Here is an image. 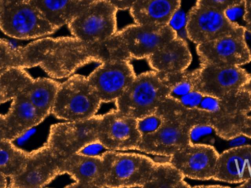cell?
Wrapping results in <instances>:
<instances>
[{
	"label": "cell",
	"mask_w": 251,
	"mask_h": 188,
	"mask_svg": "<svg viewBox=\"0 0 251 188\" xmlns=\"http://www.w3.org/2000/svg\"><path fill=\"white\" fill-rule=\"evenodd\" d=\"M245 27H246V31L251 34V25H246Z\"/></svg>",
	"instance_id": "b9f144b4"
},
{
	"label": "cell",
	"mask_w": 251,
	"mask_h": 188,
	"mask_svg": "<svg viewBox=\"0 0 251 188\" xmlns=\"http://www.w3.org/2000/svg\"><path fill=\"white\" fill-rule=\"evenodd\" d=\"M94 0H32L57 29L68 25Z\"/></svg>",
	"instance_id": "603a6c76"
},
{
	"label": "cell",
	"mask_w": 251,
	"mask_h": 188,
	"mask_svg": "<svg viewBox=\"0 0 251 188\" xmlns=\"http://www.w3.org/2000/svg\"><path fill=\"white\" fill-rule=\"evenodd\" d=\"M226 16L228 20L231 21L232 22H236L239 18L241 16H244L245 9L244 4H238V5L232 6V7H228V8L224 10Z\"/></svg>",
	"instance_id": "836d02e7"
},
{
	"label": "cell",
	"mask_w": 251,
	"mask_h": 188,
	"mask_svg": "<svg viewBox=\"0 0 251 188\" xmlns=\"http://www.w3.org/2000/svg\"><path fill=\"white\" fill-rule=\"evenodd\" d=\"M32 79L25 69L19 68L0 72V105L21 94Z\"/></svg>",
	"instance_id": "4316f807"
},
{
	"label": "cell",
	"mask_w": 251,
	"mask_h": 188,
	"mask_svg": "<svg viewBox=\"0 0 251 188\" xmlns=\"http://www.w3.org/2000/svg\"><path fill=\"white\" fill-rule=\"evenodd\" d=\"M60 83L49 78H32L22 91V94L47 118L51 114Z\"/></svg>",
	"instance_id": "cb8c5ba5"
},
{
	"label": "cell",
	"mask_w": 251,
	"mask_h": 188,
	"mask_svg": "<svg viewBox=\"0 0 251 188\" xmlns=\"http://www.w3.org/2000/svg\"><path fill=\"white\" fill-rule=\"evenodd\" d=\"M186 22H187V16L184 14V12L179 10L176 12L173 16L172 19L170 21L168 25L176 31L181 30L182 28H185Z\"/></svg>",
	"instance_id": "d6a6232c"
},
{
	"label": "cell",
	"mask_w": 251,
	"mask_h": 188,
	"mask_svg": "<svg viewBox=\"0 0 251 188\" xmlns=\"http://www.w3.org/2000/svg\"><path fill=\"white\" fill-rule=\"evenodd\" d=\"M240 136L251 139V115H248L240 129Z\"/></svg>",
	"instance_id": "d590c367"
},
{
	"label": "cell",
	"mask_w": 251,
	"mask_h": 188,
	"mask_svg": "<svg viewBox=\"0 0 251 188\" xmlns=\"http://www.w3.org/2000/svg\"><path fill=\"white\" fill-rule=\"evenodd\" d=\"M137 127L142 136L153 133L159 128L162 122V117L157 111L137 119Z\"/></svg>",
	"instance_id": "f1b7e54d"
},
{
	"label": "cell",
	"mask_w": 251,
	"mask_h": 188,
	"mask_svg": "<svg viewBox=\"0 0 251 188\" xmlns=\"http://www.w3.org/2000/svg\"><path fill=\"white\" fill-rule=\"evenodd\" d=\"M62 174H68L75 181L67 188H105L101 155H72L62 161Z\"/></svg>",
	"instance_id": "ac0fdd59"
},
{
	"label": "cell",
	"mask_w": 251,
	"mask_h": 188,
	"mask_svg": "<svg viewBox=\"0 0 251 188\" xmlns=\"http://www.w3.org/2000/svg\"><path fill=\"white\" fill-rule=\"evenodd\" d=\"M0 30L15 39L29 40L51 35L57 29L32 0H1Z\"/></svg>",
	"instance_id": "277c9868"
},
{
	"label": "cell",
	"mask_w": 251,
	"mask_h": 188,
	"mask_svg": "<svg viewBox=\"0 0 251 188\" xmlns=\"http://www.w3.org/2000/svg\"><path fill=\"white\" fill-rule=\"evenodd\" d=\"M251 83V74L240 66L201 65L199 68L197 91L205 96L219 99Z\"/></svg>",
	"instance_id": "2e32d148"
},
{
	"label": "cell",
	"mask_w": 251,
	"mask_h": 188,
	"mask_svg": "<svg viewBox=\"0 0 251 188\" xmlns=\"http://www.w3.org/2000/svg\"><path fill=\"white\" fill-rule=\"evenodd\" d=\"M199 69L192 72H181L178 74L176 81L171 88L170 96L178 99L181 96L197 91Z\"/></svg>",
	"instance_id": "83f0119b"
},
{
	"label": "cell",
	"mask_w": 251,
	"mask_h": 188,
	"mask_svg": "<svg viewBox=\"0 0 251 188\" xmlns=\"http://www.w3.org/2000/svg\"><path fill=\"white\" fill-rule=\"evenodd\" d=\"M105 188H145L155 161L135 153L106 151L101 155Z\"/></svg>",
	"instance_id": "8992f818"
},
{
	"label": "cell",
	"mask_w": 251,
	"mask_h": 188,
	"mask_svg": "<svg viewBox=\"0 0 251 188\" xmlns=\"http://www.w3.org/2000/svg\"><path fill=\"white\" fill-rule=\"evenodd\" d=\"M246 41V27L240 25L229 33L198 44L201 65L242 66L250 63L251 50Z\"/></svg>",
	"instance_id": "ba28073f"
},
{
	"label": "cell",
	"mask_w": 251,
	"mask_h": 188,
	"mask_svg": "<svg viewBox=\"0 0 251 188\" xmlns=\"http://www.w3.org/2000/svg\"><path fill=\"white\" fill-rule=\"evenodd\" d=\"M141 139L136 118L122 113L116 108L101 115L98 140L107 150H137Z\"/></svg>",
	"instance_id": "4fadbf2b"
},
{
	"label": "cell",
	"mask_w": 251,
	"mask_h": 188,
	"mask_svg": "<svg viewBox=\"0 0 251 188\" xmlns=\"http://www.w3.org/2000/svg\"><path fill=\"white\" fill-rule=\"evenodd\" d=\"M101 103L88 78L74 74L60 83L51 114L65 121H83L97 115Z\"/></svg>",
	"instance_id": "5b68a950"
},
{
	"label": "cell",
	"mask_w": 251,
	"mask_h": 188,
	"mask_svg": "<svg viewBox=\"0 0 251 188\" xmlns=\"http://www.w3.org/2000/svg\"><path fill=\"white\" fill-rule=\"evenodd\" d=\"M118 10H129L137 0H107Z\"/></svg>",
	"instance_id": "e575fe53"
},
{
	"label": "cell",
	"mask_w": 251,
	"mask_h": 188,
	"mask_svg": "<svg viewBox=\"0 0 251 188\" xmlns=\"http://www.w3.org/2000/svg\"><path fill=\"white\" fill-rule=\"evenodd\" d=\"M156 111L162 115V124L156 131L142 136L137 149L139 152L170 158L192 143L193 127H210L209 111L200 107H186L171 96L162 102Z\"/></svg>",
	"instance_id": "7a4b0ae2"
},
{
	"label": "cell",
	"mask_w": 251,
	"mask_h": 188,
	"mask_svg": "<svg viewBox=\"0 0 251 188\" xmlns=\"http://www.w3.org/2000/svg\"><path fill=\"white\" fill-rule=\"evenodd\" d=\"M6 140L5 120L4 115L0 114V141Z\"/></svg>",
	"instance_id": "74e56055"
},
{
	"label": "cell",
	"mask_w": 251,
	"mask_h": 188,
	"mask_svg": "<svg viewBox=\"0 0 251 188\" xmlns=\"http://www.w3.org/2000/svg\"><path fill=\"white\" fill-rule=\"evenodd\" d=\"M45 119L38 109L21 93L11 100L4 114L6 140L13 141Z\"/></svg>",
	"instance_id": "44dd1931"
},
{
	"label": "cell",
	"mask_w": 251,
	"mask_h": 188,
	"mask_svg": "<svg viewBox=\"0 0 251 188\" xmlns=\"http://www.w3.org/2000/svg\"><path fill=\"white\" fill-rule=\"evenodd\" d=\"M0 4H1V0H0Z\"/></svg>",
	"instance_id": "7bdbcfd3"
},
{
	"label": "cell",
	"mask_w": 251,
	"mask_h": 188,
	"mask_svg": "<svg viewBox=\"0 0 251 188\" xmlns=\"http://www.w3.org/2000/svg\"><path fill=\"white\" fill-rule=\"evenodd\" d=\"M245 0H197L196 4L209 6L221 10L238 4H244Z\"/></svg>",
	"instance_id": "f546056e"
},
{
	"label": "cell",
	"mask_w": 251,
	"mask_h": 188,
	"mask_svg": "<svg viewBox=\"0 0 251 188\" xmlns=\"http://www.w3.org/2000/svg\"><path fill=\"white\" fill-rule=\"evenodd\" d=\"M251 178V145L234 146L220 154L213 180L242 184Z\"/></svg>",
	"instance_id": "ffe728a7"
},
{
	"label": "cell",
	"mask_w": 251,
	"mask_h": 188,
	"mask_svg": "<svg viewBox=\"0 0 251 188\" xmlns=\"http://www.w3.org/2000/svg\"><path fill=\"white\" fill-rule=\"evenodd\" d=\"M240 188H251V178L249 179L247 181L245 182V183H242V184L240 185L239 186Z\"/></svg>",
	"instance_id": "ab89813d"
},
{
	"label": "cell",
	"mask_w": 251,
	"mask_h": 188,
	"mask_svg": "<svg viewBox=\"0 0 251 188\" xmlns=\"http://www.w3.org/2000/svg\"><path fill=\"white\" fill-rule=\"evenodd\" d=\"M178 75L152 70L136 75L126 91L115 102L116 109L136 119L153 113L169 97Z\"/></svg>",
	"instance_id": "3957f363"
},
{
	"label": "cell",
	"mask_w": 251,
	"mask_h": 188,
	"mask_svg": "<svg viewBox=\"0 0 251 188\" xmlns=\"http://www.w3.org/2000/svg\"><path fill=\"white\" fill-rule=\"evenodd\" d=\"M22 69L40 67L53 79H64L91 63L112 60L108 39L88 43L75 37L44 38L21 47Z\"/></svg>",
	"instance_id": "6da1fadb"
},
{
	"label": "cell",
	"mask_w": 251,
	"mask_h": 188,
	"mask_svg": "<svg viewBox=\"0 0 251 188\" xmlns=\"http://www.w3.org/2000/svg\"><path fill=\"white\" fill-rule=\"evenodd\" d=\"M203 96L204 95L202 94V93L199 92L198 91H195L184 95V96H181V97L177 99L176 100L180 102L183 106L186 107H199Z\"/></svg>",
	"instance_id": "4dcf8cb0"
},
{
	"label": "cell",
	"mask_w": 251,
	"mask_h": 188,
	"mask_svg": "<svg viewBox=\"0 0 251 188\" xmlns=\"http://www.w3.org/2000/svg\"><path fill=\"white\" fill-rule=\"evenodd\" d=\"M220 154L214 146L190 143L169 158V162L184 178L200 181L213 180Z\"/></svg>",
	"instance_id": "e0dca14e"
},
{
	"label": "cell",
	"mask_w": 251,
	"mask_h": 188,
	"mask_svg": "<svg viewBox=\"0 0 251 188\" xmlns=\"http://www.w3.org/2000/svg\"><path fill=\"white\" fill-rule=\"evenodd\" d=\"M115 35L130 60L147 59L165 43L178 36L169 25L156 26L136 23L118 31Z\"/></svg>",
	"instance_id": "30bf717a"
},
{
	"label": "cell",
	"mask_w": 251,
	"mask_h": 188,
	"mask_svg": "<svg viewBox=\"0 0 251 188\" xmlns=\"http://www.w3.org/2000/svg\"><path fill=\"white\" fill-rule=\"evenodd\" d=\"M28 152L15 146L13 141H0V174L11 179L17 176L25 167Z\"/></svg>",
	"instance_id": "484cf974"
},
{
	"label": "cell",
	"mask_w": 251,
	"mask_h": 188,
	"mask_svg": "<svg viewBox=\"0 0 251 188\" xmlns=\"http://www.w3.org/2000/svg\"><path fill=\"white\" fill-rule=\"evenodd\" d=\"M251 112V89L249 86L218 98L216 110L210 113V127L217 135L225 140H235Z\"/></svg>",
	"instance_id": "8fae6325"
},
{
	"label": "cell",
	"mask_w": 251,
	"mask_h": 188,
	"mask_svg": "<svg viewBox=\"0 0 251 188\" xmlns=\"http://www.w3.org/2000/svg\"><path fill=\"white\" fill-rule=\"evenodd\" d=\"M191 186L169 161H155L154 167L145 188H187Z\"/></svg>",
	"instance_id": "d4e9b609"
},
{
	"label": "cell",
	"mask_w": 251,
	"mask_h": 188,
	"mask_svg": "<svg viewBox=\"0 0 251 188\" xmlns=\"http://www.w3.org/2000/svg\"><path fill=\"white\" fill-rule=\"evenodd\" d=\"M119 10L107 0H94L68 25L72 36L88 43H101L118 32Z\"/></svg>",
	"instance_id": "52a82bcc"
},
{
	"label": "cell",
	"mask_w": 251,
	"mask_h": 188,
	"mask_svg": "<svg viewBox=\"0 0 251 188\" xmlns=\"http://www.w3.org/2000/svg\"><path fill=\"white\" fill-rule=\"evenodd\" d=\"M62 174V161L47 146L28 152L22 171L10 179V188H43Z\"/></svg>",
	"instance_id": "5bb4252c"
},
{
	"label": "cell",
	"mask_w": 251,
	"mask_h": 188,
	"mask_svg": "<svg viewBox=\"0 0 251 188\" xmlns=\"http://www.w3.org/2000/svg\"><path fill=\"white\" fill-rule=\"evenodd\" d=\"M181 0H137L129 9L134 23L166 25L180 9Z\"/></svg>",
	"instance_id": "7402d4cb"
},
{
	"label": "cell",
	"mask_w": 251,
	"mask_h": 188,
	"mask_svg": "<svg viewBox=\"0 0 251 188\" xmlns=\"http://www.w3.org/2000/svg\"><path fill=\"white\" fill-rule=\"evenodd\" d=\"M7 178L4 176L0 174V188H4L7 187Z\"/></svg>",
	"instance_id": "f35d334b"
},
{
	"label": "cell",
	"mask_w": 251,
	"mask_h": 188,
	"mask_svg": "<svg viewBox=\"0 0 251 188\" xmlns=\"http://www.w3.org/2000/svg\"><path fill=\"white\" fill-rule=\"evenodd\" d=\"M101 115L83 121H65L50 127L47 144L61 161L79 153L84 147L98 140Z\"/></svg>",
	"instance_id": "9c48e42d"
},
{
	"label": "cell",
	"mask_w": 251,
	"mask_h": 188,
	"mask_svg": "<svg viewBox=\"0 0 251 188\" xmlns=\"http://www.w3.org/2000/svg\"><path fill=\"white\" fill-rule=\"evenodd\" d=\"M196 187L199 188H225L226 186H220V185H215V186H198Z\"/></svg>",
	"instance_id": "60d3db41"
},
{
	"label": "cell",
	"mask_w": 251,
	"mask_h": 188,
	"mask_svg": "<svg viewBox=\"0 0 251 188\" xmlns=\"http://www.w3.org/2000/svg\"><path fill=\"white\" fill-rule=\"evenodd\" d=\"M244 9L243 19L246 22V25H251V0H245Z\"/></svg>",
	"instance_id": "8d00e7d4"
},
{
	"label": "cell",
	"mask_w": 251,
	"mask_h": 188,
	"mask_svg": "<svg viewBox=\"0 0 251 188\" xmlns=\"http://www.w3.org/2000/svg\"><path fill=\"white\" fill-rule=\"evenodd\" d=\"M107 149L99 140L87 145L79 153L89 156H101Z\"/></svg>",
	"instance_id": "1f68e13d"
},
{
	"label": "cell",
	"mask_w": 251,
	"mask_h": 188,
	"mask_svg": "<svg viewBox=\"0 0 251 188\" xmlns=\"http://www.w3.org/2000/svg\"><path fill=\"white\" fill-rule=\"evenodd\" d=\"M240 26L228 20L224 10L196 4L187 15V38L198 44L212 41L232 32Z\"/></svg>",
	"instance_id": "9a60e30c"
},
{
	"label": "cell",
	"mask_w": 251,
	"mask_h": 188,
	"mask_svg": "<svg viewBox=\"0 0 251 188\" xmlns=\"http://www.w3.org/2000/svg\"><path fill=\"white\" fill-rule=\"evenodd\" d=\"M146 60L152 70L176 75L187 71L193 57L187 41L177 36L159 47Z\"/></svg>",
	"instance_id": "d6986e66"
},
{
	"label": "cell",
	"mask_w": 251,
	"mask_h": 188,
	"mask_svg": "<svg viewBox=\"0 0 251 188\" xmlns=\"http://www.w3.org/2000/svg\"><path fill=\"white\" fill-rule=\"evenodd\" d=\"M131 60L112 59L100 63L87 78L102 103L115 102L135 78Z\"/></svg>",
	"instance_id": "7c38bea8"
}]
</instances>
